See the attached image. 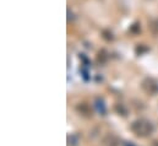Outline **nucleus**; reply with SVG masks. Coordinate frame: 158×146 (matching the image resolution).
I'll return each mask as SVG.
<instances>
[{
	"instance_id": "f257e3e1",
	"label": "nucleus",
	"mask_w": 158,
	"mask_h": 146,
	"mask_svg": "<svg viewBox=\"0 0 158 146\" xmlns=\"http://www.w3.org/2000/svg\"><path fill=\"white\" fill-rule=\"evenodd\" d=\"M131 130L137 135V136H147L153 131V125L151 122L146 119H139L135 120L131 124Z\"/></svg>"
},
{
	"instance_id": "f03ea898",
	"label": "nucleus",
	"mask_w": 158,
	"mask_h": 146,
	"mask_svg": "<svg viewBox=\"0 0 158 146\" xmlns=\"http://www.w3.org/2000/svg\"><path fill=\"white\" fill-rule=\"evenodd\" d=\"M141 87L148 95H156V93H158V82L156 80L151 79V77L145 79L142 81V84H141Z\"/></svg>"
},
{
	"instance_id": "7ed1b4c3",
	"label": "nucleus",
	"mask_w": 158,
	"mask_h": 146,
	"mask_svg": "<svg viewBox=\"0 0 158 146\" xmlns=\"http://www.w3.org/2000/svg\"><path fill=\"white\" fill-rule=\"evenodd\" d=\"M150 31L155 35V36H158V19L157 20H153L150 22V26H148Z\"/></svg>"
}]
</instances>
